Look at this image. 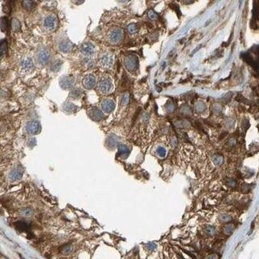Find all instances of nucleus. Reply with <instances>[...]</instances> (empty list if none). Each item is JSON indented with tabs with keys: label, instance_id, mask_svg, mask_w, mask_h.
Segmentation results:
<instances>
[{
	"label": "nucleus",
	"instance_id": "35",
	"mask_svg": "<svg viewBox=\"0 0 259 259\" xmlns=\"http://www.w3.org/2000/svg\"><path fill=\"white\" fill-rule=\"evenodd\" d=\"M32 213H33V211L29 208H25L20 211V214L24 216H29L30 215H32Z\"/></svg>",
	"mask_w": 259,
	"mask_h": 259
},
{
	"label": "nucleus",
	"instance_id": "10",
	"mask_svg": "<svg viewBox=\"0 0 259 259\" xmlns=\"http://www.w3.org/2000/svg\"><path fill=\"white\" fill-rule=\"evenodd\" d=\"M80 51L85 56H92L95 54V47L90 42H85L80 46Z\"/></svg>",
	"mask_w": 259,
	"mask_h": 259
},
{
	"label": "nucleus",
	"instance_id": "2",
	"mask_svg": "<svg viewBox=\"0 0 259 259\" xmlns=\"http://www.w3.org/2000/svg\"><path fill=\"white\" fill-rule=\"evenodd\" d=\"M58 19L57 17L55 16V15L53 14H50L49 16L44 19V21H43V28L45 29L46 32H53L55 31L57 27H58Z\"/></svg>",
	"mask_w": 259,
	"mask_h": 259
},
{
	"label": "nucleus",
	"instance_id": "7",
	"mask_svg": "<svg viewBox=\"0 0 259 259\" xmlns=\"http://www.w3.org/2000/svg\"><path fill=\"white\" fill-rule=\"evenodd\" d=\"M75 82V80L74 77L68 76V75H63L59 80V85L63 89L67 90V89H71L73 88Z\"/></svg>",
	"mask_w": 259,
	"mask_h": 259
},
{
	"label": "nucleus",
	"instance_id": "38",
	"mask_svg": "<svg viewBox=\"0 0 259 259\" xmlns=\"http://www.w3.org/2000/svg\"><path fill=\"white\" fill-rule=\"evenodd\" d=\"M147 249H149V250H152V249H154L155 248V244H152V243H150V244H148L147 245Z\"/></svg>",
	"mask_w": 259,
	"mask_h": 259
},
{
	"label": "nucleus",
	"instance_id": "14",
	"mask_svg": "<svg viewBox=\"0 0 259 259\" xmlns=\"http://www.w3.org/2000/svg\"><path fill=\"white\" fill-rule=\"evenodd\" d=\"M22 175H23V169L21 168H16L11 171L10 174H9V178L11 181H15L20 179L22 177Z\"/></svg>",
	"mask_w": 259,
	"mask_h": 259
},
{
	"label": "nucleus",
	"instance_id": "13",
	"mask_svg": "<svg viewBox=\"0 0 259 259\" xmlns=\"http://www.w3.org/2000/svg\"><path fill=\"white\" fill-rule=\"evenodd\" d=\"M100 67H104V68H109L112 66L113 64V59L111 55H108V54H105L101 56L100 59Z\"/></svg>",
	"mask_w": 259,
	"mask_h": 259
},
{
	"label": "nucleus",
	"instance_id": "28",
	"mask_svg": "<svg viewBox=\"0 0 259 259\" xmlns=\"http://www.w3.org/2000/svg\"><path fill=\"white\" fill-rule=\"evenodd\" d=\"M219 221L222 222V223H228L232 220V217L230 216L229 215H227V214H222L219 215Z\"/></svg>",
	"mask_w": 259,
	"mask_h": 259
},
{
	"label": "nucleus",
	"instance_id": "11",
	"mask_svg": "<svg viewBox=\"0 0 259 259\" xmlns=\"http://www.w3.org/2000/svg\"><path fill=\"white\" fill-rule=\"evenodd\" d=\"M88 114L91 119H92L93 121H100V120L103 118V117H104L103 113L100 111V109H97L96 107H92L91 109H88Z\"/></svg>",
	"mask_w": 259,
	"mask_h": 259
},
{
	"label": "nucleus",
	"instance_id": "4",
	"mask_svg": "<svg viewBox=\"0 0 259 259\" xmlns=\"http://www.w3.org/2000/svg\"><path fill=\"white\" fill-rule=\"evenodd\" d=\"M56 45L59 50L63 53H70L73 49V44L67 37H60L57 39Z\"/></svg>",
	"mask_w": 259,
	"mask_h": 259
},
{
	"label": "nucleus",
	"instance_id": "9",
	"mask_svg": "<svg viewBox=\"0 0 259 259\" xmlns=\"http://www.w3.org/2000/svg\"><path fill=\"white\" fill-rule=\"evenodd\" d=\"M96 77L92 74H88L85 75L83 79V86L86 89H92L96 86Z\"/></svg>",
	"mask_w": 259,
	"mask_h": 259
},
{
	"label": "nucleus",
	"instance_id": "12",
	"mask_svg": "<svg viewBox=\"0 0 259 259\" xmlns=\"http://www.w3.org/2000/svg\"><path fill=\"white\" fill-rule=\"evenodd\" d=\"M101 108L105 113H111L115 109V102L112 99H104L101 102Z\"/></svg>",
	"mask_w": 259,
	"mask_h": 259
},
{
	"label": "nucleus",
	"instance_id": "17",
	"mask_svg": "<svg viewBox=\"0 0 259 259\" xmlns=\"http://www.w3.org/2000/svg\"><path fill=\"white\" fill-rule=\"evenodd\" d=\"M129 153L130 151L127 147L125 146V145H122V144L118 146V154L122 158H126L128 156Z\"/></svg>",
	"mask_w": 259,
	"mask_h": 259
},
{
	"label": "nucleus",
	"instance_id": "34",
	"mask_svg": "<svg viewBox=\"0 0 259 259\" xmlns=\"http://www.w3.org/2000/svg\"><path fill=\"white\" fill-rule=\"evenodd\" d=\"M148 17H149V19L151 20H155L156 19H157V14L153 10H150L149 12H148Z\"/></svg>",
	"mask_w": 259,
	"mask_h": 259
},
{
	"label": "nucleus",
	"instance_id": "40",
	"mask_svg": "<svg viewBox=\"0 0 259 259\" xmlns=\"http://www.w3.org/2000/svg\"><path fill=\"white\" fill-rule=\"evenodd\" d=\"M207 259H216V257H215V255H211V256H209Z\"/></svg>",
	"mask_w": 259,
	"mask_h": 259
},
{
	"label": "nucleus",
	"instance_id": "33",
	"mask_svg": "<svg viewBox=\"0 0 259 259\" xmlns=\"http://www.w3.org/2000/svg\"><path fill=\"white\" fill-rule=\"evenodd\" d=\"M205 231H206V233L209 235V236H213L215 233V228H214L213 226H207L206 228Z\"/></svg>",
	"mask_w": 259,
	"mask_h": 259
},
{
	"label": "nucleus",
	"instance_id": "26",
	"mask_svg": "<svg viewBox=\"0 0 259 259\" xmlns=\"http://www.w3.org/2000/svg\"><path fill=\"white\" fill-rule=\"evenodd\" d=\"M11 26H12V29L13 31H15V32H17V31L20 29V23L17 19H13L12 21V24H11Z\"/></svg>",
	"mask_w": 259,
	"mask_h": 259
},
{
	"label": "nucleus",
	"instance_id": "22",
	"mask_svg": "<svg viewBox=\"0 0 259 259\" xmlns=\"http://www.w3.org/2000/svg\"><path fill=\"white\" fill-rule=\"evenodd\" d=\"M81 95H82V91L80 90V88H75V89H72L71 91L70 97L72 99L77 100V99L80 98Z\"/></svg>",
	"mask_w": 259,
	"mask_h": 259
},
{
	"label": "nucleus",
	"instance_id": "18",
	"mask_svg": "<svg viewBox=\"0 0 259 259\" xmlns=\"http://www.w3.org/2000/svg\"><path fill=\"white\" fill-rule=\"evenodd\" d=\"M16 228L20 232H26V231H29V225L25 222L18 221L16 223Z\"/></svg>",
	"mask_w": 259,
	"mask_h": 259
},
{
	"label": "nucleus",
	"instance_id": "37",
	"mask_svg": "<svg viewBox=\"0 0 259 259\" xmlns=\"http://www.w3.org/2000/svg\"><path fill=\"white\" fill-rule=\"evenodd\" d=\"M204 108H205V106L202 105V103H198V104L196 105V110L197 111H198V112L202 111V110L204 109Z\"/></svg>",
	"mask_w": 259,
	"mask_h": 259
},
{
	"label": "nucleus",
	"instance_id": "30",
	"mask_svg": "<svg viewBox=\"0 0 259 259\" xmlns=\"http://www.w3.org/2000/svg\"><path fill=\"white\" fill-rule=\"evenodd\" d=\"M127 31L130 34H134L138 31V27L135 24H130L127 27Z\"/></svg>",
	"mask_w": 259,
	"mask_h": 259
},
{
	"label": "nucleus",
	"instance_id": "3",
	"mask_svg": "<svg viewBox=\"0 0 259 259\" xmlns=\"http://www.w3.org/2000/svg\"><path fill=\"white\" fill-rule=\"evenodd\" d=\"M123 37V32L120 28H113L109 30L107 35V39L111 44H117L121 42Z\"/></svg>",
	"mask_w": 259,
	"mask_h": 259
},
{
	"label": "nucleus",
	"instance_id": "23",
	"mask_svg": "<svg viewBox=\"0 0 259 259\" xmlns=\"http://www.w3.org/2000/svg\"><path fill=\"white\" fill-rule=\"evenodd\" d=\"M72 251H73V247L71 245H65L60 248V252L64 255L70 254Z\"/></svg>",
	"mask_w": 259,
	"mask_h": 259
},
{
	"label": "nucleus",
	"instance_id": "36",
	"mask_svg": "<svg viewBox=\"0 0 259 259\" xmlns=\"http://www.w3.org/2000/svg\"><path fill=\"white\" fill-rule=\"evenodd\" d=\"M226 183H227V185L231 188H235L237 186V182L233 179H228Z\"/></svg>",
	"mask_w": 259,
	"mask_h": 259
},
{
	"label": "nucleus",
	"instance_id": "32",
	"mask_svg": "<svg viewBox=\"0 0 259 259\" xmlns=\"http://www.w3.org/2000/svg\"><path fill=\"white\" fill-rule=\"evenodd\" d=\"M129 100H130L129 94H128V93H124V94L122 95V96H121V104L123 105H127L128 102H129Z\"/></svg>",
	"mask_w": 259,
	"mask_h": 259
},
{
	"label": "nucleus",
	"instance_id": "25",
	"mask_svg": "<svg viewBox=\"0 0 259 259\" xmlns=\"http://www.w3.org/2000/svg\"><path fill=\"white\" fill-rule=\"evenodd\" d=\"M61 65H62V62L59 60V59H56L55 60L52 64H51V66H50V69H51V71H55V72H57V71H59V68L61 67Z\"/></svg>",
	"mask_w": 259,
	"mask_h": 259
},
{
	"label": "nucleus",
	"instance_id": "15",
	"mask_svg": "<svg viewBox=\"0 0 259 259\" xmlns=\"http://www.w3.org/2000/svg\"><path fill=\"white\" fill-rule=\"evenodd\" d=\"M20 67L23 70L25 71H29L31 69H33V63L32 61V59L29 58H26L21 60L20 62Z\"/></svg>",
	"mask_w": 259,
	"mask_h": 259
},
{
	"label": "nucleus",
	"instance_id": "1",
	"mask_svg": "<svg viewBox=\"0 0 259 259\" xmlns=\"http://www.w3.org/2000/svg\"><path fill=\"white\" fill-rule=\"evenodd\" d=\"M36 59L38 65L45 67L50 60V52L46 47H41L36 54Z\"/></svg>",
	"mask_w": 259,
	"mask_h": 259
},
{
	"label": "nucleus",
	"instance_id": "5",
	"mask_svg": "<svg viewBox=\"0 0 259 259\" xmlns=\"http://www.w3.org/2000/svg\"><path fill=\"white\" fill-rule=\"evenodd\" d=\"M98 88L101 93L109 94L113 90V81L108 77H104L100 80Z\"/></svg>",
	"mask_w": 259,
	"mask_h": 259
},
{
	"label": "nucleus",
	"instance_id": "29",
	"mask_svg": "<svg viewBox=\"0 0 259 259\" xmlns=\"http://www.w3.org/2000/svg\"><path fill=\"white\" fill-rule=\"evenodd\" d=\"M22 5H23V7L25 9L31 10V9H33L34 7L35 3H34L33 1H24V2H22Z\"/></svg>",
	"mask_w": 259,
	"mask_h": 259
},
{
	"label": "nucleus",
	"instance_id": "20",
	"mask_svg": "<svg viewBox=\"0 0 259 259\" xmlns=\"http://www.w3.org/2000/svg\"><path fill=\"white\" fill-rule=\"evenodd\" d=\"M234 228L235 227L234 225H233V224H226V225L224 227V228H223V232H224L225 235H227V236H230V235H232V233L233 232Z\"/></svg>",
	"mask_w": 259,
	"mask_h": 259
},
{
	"label": "nucleus",
	"instance_id": "8",
	"mask_svg": "<svg viewBox=\"0 0 259 259\" xmlns=\"http://www.w3.org/2000/svg\"><path fill=\"white\" fill-rule=\"evenodd\" d=\"M25 130L29 134H38L41 130V125L37 121H30L25 125Z\"/></svg>",
	"mask_w": 259,
	"mask_h": 259
},
{
	"label": "nucleus",
	"instance_id": "19",
	"mask_svg": "<svg viewBox=\"0 0 259 259\" xmlns=\"http://www.w3.org/2000/svg\"><path fill=\"white\" fill-rule=\"evenodd\" d=\"M0 28L3 32L6 33L9 29V21L7 17H3L0 21Z\"/></svg>",
	"mask_w": 259,
	"mask_h": 259
},
{
	"label": "nucleus",
	"instance_id": "6",
	"mask_svg": "<svg viewBox=\"0 0 259 259\" xmlns=\"http://www.w3.org/2000/svg\"><path fill=\"white\" fill-rule=\"evenodd\" d=\"M124 64H125V67H126V69L128 71H130V72H133L138 67V60L137 59V57L134 56V55H128L127 57H125Z\"/></svg>",
	"mask_w": 259,
	"mask_h": 259
},
{
	"label": "nucleus",
	"instance_id": "27",
	"mask_svg": "<svg viewBox=\"0 0 259 259\" xmlns=\"http://www.w3.org/2000/svg\"><path fill=\"white\" fill-rule=\"evenodd\" d=\"M212 161L215 165H220L223 163L224 159H223V156L220 155H215L212 156Z\"/></svg>",
	"mask_w": 259,
	"mask_h": 259
},
{
	"label": "nucleus",
	"instance_id": "21",
	"mask_svg": "<svg viewBox=\"0 0 259 259\" xmlns=\"http://www.w3.org/2000/svg\"><path fill=\"white\" fill-rule=\"evenodd\" d=\"M75 109H76V106L73 103H71V102H67L63 106V109L67 113H71Z\"/></svg>",
	"mask_w": 259,
	"mask_h": 259
},
{
	"label": "nucleus",
	"instance_id": "16",
	"mask_svg": "<svg viewBox=\"0 0 259 259\" xmlns=\"http://www.w3.org/2000/svg\"><path fill=\"white\" fill-rule=\"evenodd\" d=\"M106 143H107V146L110 147V148H114L115 147L117 146L118 144V138L116 135L114 134H111L109 135L107 140H106Z\"/></svg>",
	"mask_w": 259,
	"mask_h": 259
},
{
	"label": "nucleus",
	"instance_id": "31",
	"mask_svg": "<svg viewBox=\"0 0 259 259\" xmlns=\"http://www.w3.org/2000/svg\"><path fill=\"white\" fill-rule=\"evenodd\" d=\"M156 153L160 157H164L166 155V150H165V148L163 147H159L156 149Z\"/></svg>",
	"mask_w": 259,
	"mask_h": 259
},
{
	"label": "nucleus",
	"instance_id": "39",
	"mask_svg": "<svg viewBox=\"0 0 259 259\" xmlns=\"http://www.w3.org/2000/svg\"><path fill=\"white\" fill-rule=\"evenodd\" d=\"M228 144H229V145H231V146H233V145H235V144H236V140H235V139H233V138L230 139Z\"/></svg>",
	"mask_w": 259,
	"mask_h": 259
},
{
	"label": "nucleus",
	"instance_id": "24",
	"mask_svg": "<svg viewBox=\"0 0 259 259\" xmlns=\"http://www.w3.org/2000/svg\"><path fill=\"white\" fill-rule=\"evenodd\" d=\"M7 51V42L6 40L0 41V57L4 55Z\"/></svg>",
	"mask_w": 259,
	"mask_h": 259
}]
</instances>
